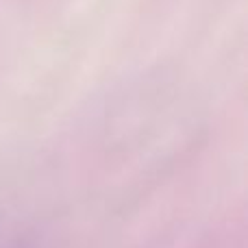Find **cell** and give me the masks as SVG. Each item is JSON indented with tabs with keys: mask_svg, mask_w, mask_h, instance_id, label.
<instances>
[{
	"mask_svg": "<svg viewBox=\"0 0 248 248\" xmlns=\"http://www.w3.org/2000/svg\"><path fill=\"white\" fill-rule=\"evenodd\" d=\"M0 248H39L35 235L17 224L0 222Z\"/></svg>",
	"mask_w": 248,
	"mask_h": 248,
	"instance_id": "6da1fadb",
	"label": "cell"
}]
</instances>
